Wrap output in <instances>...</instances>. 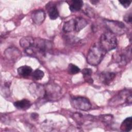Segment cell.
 I'll return each instance as SVG.
<instances>
[{
  "mask_svg": "<svg viewBox=\"0 0 132 132\" xmlns=\"http://www.w3.org/2000/svg\"><path fill=\"white\" fill-rule=\"evenodd\" d=\"M51 44L50 42L39 38L35 39L34 44L29 47L25 49V53L31 56L38 57L44 56L46 51L50 48Z\"/></svg>",
  "mask_w": 132,
  "mask_h": 132,
  "instance_id": "6da1fadb",
  "label": "cell"
},
{
  "mask_svg": "<svg viewBox=\"0 0 132 132\" xmlns=\"http://www.w3.org/2000/svg\"><path fill=\"white\" fill-rule=\"evenodd\" d=\"M106 52L99 45H92L90 48L87 56L88 63L92 65H98L103 59Z\"/></svg>",
  "mask_w": 132,
  "mask_h": 132,
  "instance_id": "7a4b0ae2",
  "label": "cell"
},
{
  "mask_svg": "<svg viewBox=\"0 0 132 132\" xmlns=\"http://www.w3.org/2000/svg\"><path fill=\"white\" fill-rule=\"evenodd\" d=\"M100 45L106 52L114 49L117 46V40L114 34L108 31L102 35Z\"/></svg>",
  "mask_w": 132,
  "mask_h": 132,
  "instance_id": "3957f363",
  "label": "cell"
},
{
  "mask_svg": "<svg viewBox=\"0 0 132 132\" xmlns=\"http://www.w3.org/2000/svg\"><path fill=\"white\" fill-rule=\"evenodd\" d=\"M44 100L56 101L58 100L61 95V89L55 84H48L44 86Z\"/></svg>",
  "mask_w": 132,
  "mask_h": 132,
  "instance_id": "277c9868",
  "label": "cell"
},
{
  "mask_svg": "<svg viewBox=\"0 0 132 132\" xmlns=\"http://www.w3.org/2000/svg\"><path fill=\"white\" fill-rule=\"evenodd\" d=\"M105 23L108 31L113 34L121 35L124 34L127 30V28L125 25L121 22L112 20H106L105 21Z\"/></svg>",
  "mask_w": 132,
  "mask_h": 132,
  "instance_id": "5b68a950",
  "label": "cell"
},
{
  "mask_svg": "<svg viewBox=\"0 0 132 132\" xmlns=\"http://www.w3.org/2000/svg\"><path fill=\"white\" fill-rule=\"evenodd\" d=\"M72 104L74 108L83 111L89 110L91 108L90 101L87 98L82 96L76 97L72 99Z\"/></svg>",
  "mask_w": 132,
  "mask_h": 132,
  "instance_id": "8992f818",
  "label": "cell"
},
{
  "mask_svg": "<svg viewBox=\"0 0 132 132\" xmlns=\"http://www.w3.org/2000/svg\"><path fill=\"white\" fill-rule=\"evenodd\" d=\"M29 91L32 95L41 99H44V86L36 83H32L29 86Z\"/></svg>",
  "mask_w": 132,
  "mask_h": 132,
  "instance_id": "52a82bcc",
  "label": "cell"
},
{
  "mask_svg": "<svg viewBox=\"0 0 132 132\" xmlns=\"http://www.w3.org/2000/svg\"><path fill=\"white\" fill-rule=\"evenodd\" d=\"M5 55L8 59L12 61L17 60L21 56L20 51L16 48L14 47H9L5 51Z\"/></svg>",
  "mask_w": 132,
  "mask_h": 132,
  "instance_id": "ba28073f",
  "label": "cell"
},
{
  "mask_svg": "<svg viewBox=\"0 0 132 132\" xmlns=\"http://www.w3.org/2000/svg\"><path fill=\"white\" fill-rule=\"evenodd\" d=\"M31 18L35 24L40 25L44 21L45 18V14L42 10H37L32 13Z\"/></svg>",
  "mask_w": 132,
  "mask_h": 132,
  "instance_id": "9c48e42d",
  "label": "cell"
},
{
  "mask_svg": "<svg viewBox=\"0 0 132 132\" xmlns=\"http://www.w3.org/2000/svg\"><path fill=\"white\" fill-rule=\"evenodd\" d=\"M116 74L113 72H104L100 74V79L106 85H109L114 79Z\"/></svg>",
  "mask_w": 132,
  "mask_h": 132,
  "instance_id": "30bf717a",
  "label": "cell"
},
{
  "mask_svg": "<svg viewBox=\"0 0 132 132\" xmlns=\"http://www.w3.org/2000/svg\"><path fill=\"white\" fill-rule=\"evenodd\" d=\"M14 106L19 109L26 110L28 109L31 106V103L29 100L23 99L14 103Z\"/></svg>",
  "mask_w": 132,
  "mask_h": 132,
  "instance_id": "8fae6325",
  "label": "cell"
},
{
  "mask_svg": "<svg viewBox=\"0 0 132 132\" xmlns=\"http://www.w3.org/2000/svg\"><path fill=\"white\" fill-rule=\"evenodd\" d=\"M35 38L31 37H23L20 40V44L24 50L30 47L34 43Z\"/></svg>",
  "mask_w": 132,
  "mask_h": 132,
  "instance_id": "7c38bea8",
  "label": "cell"
},
{
  "mask_svg": "<svg viewBox=\"0 0 132 132\" xmlns=\"http://www.w3.org/2000/svg\"><path fill=\"white\" fill-rule=\"evenodd\" d=\"M132 127V119L131 117H128L125 119L122 123L120 128L122 131L128 132L130 131Z\"/></svg>",
  "mask_w": 132,
  "mask_h": 132,
  "instance_id": "4fadbf2b",
  "label": "cell"
},
{
  "mask_svg": "<svg viewBox=\"0 0 132 132\" xmlns=\"http://www.w3.org/2000/svg\"><path fill=\"white\" fill-rule=\"evenodd\" d=\"M87 21L81 17H77L75 19V31H79L83 29L87 25Z\"/></svg>",
  "mask_w": 132,
  "mask_h": 132,
  "instance_id": "5bb4252c",
  "label": "cell"
},
{
  "mask_svg": "<svg viewBox=\"0 0 132 132\" xmlns=\"http://www.w3.org/2000/svg\"><path fill=\"white\" fill-rule=\"evenodd\" d=\"M63 30L64 31L69 32L72 31H75V19H72L69 21L65 22L63 26Z\"/></svg>",
  "mask_w": 132,
  "mask_h": 132,
  "instance_id": "9a60e30c",
  "label": "cell"
},
{
  "mask_svg": "<svg viewBox=\"0 0 132 132\" xmlns=\"http://www.w3.org/2000/svg\"><path fill=\"white\" fill-rule=\"evenodd\" d=\"M32 72V69L31 67L27 65H23L18 69V74L22 76L25 77L29 75Z\"/></svg>",
  "mask_w": 132,
  "mask_h": 132,
  "instance_id": "2e32d148",
  "label": "cell"
},
{
  "mask_svg": "<svg viewBox=\"0 0 132 132\" xmlns=\"http://www.w3.org/2000/svg\"><path fill=\"white\" fill-rule=\"evenodd\" d=\"M84 2L80 0H75L72 2L70 6V10L72 12H76L80 10L83 6Z\"/></svg>",
  "mask_w": 132,
  "mask_h": 132,
  "instance_id": "e0dca14e",
  "label": "cell"
},
{
  "mask_svg": "<svg viewBox=\"0 0 132 132\" xmlns=\"http://www.w3.org/2000/svg\"><path fill=\"white\" fill-rule=\"evenodd\" d=\"M48 13L50 18L52 20L56 19L59 15L58 11L55 5L51 6L48 8Z\"/></svg>",
  "mask_w": 132,
  "mask_h": 132,
  "instance_id": "ac0fdd59",
  "label": "cell"
},
{
  "mask_svg": "<svg viewBox=\"0 0 132 132\" xmlns=\"http://www.w3.org/2000/svg\"><path fill=\"white\" fill-rule=\"evenodd\" d=\"M82 73L83 74L84 79L87 82L90 84L93 82V80L91 77V74L92 73V71L91 69L86 68L83 69L82 71Z\"/></svg>",
  "mask_w": 132,
  "mask_h": 132,
  "instance_id": "d6986e66",
  "label": "cell"
},
{
  "mask_svg": "<svg viewBox=\"0 0 132 132\" xmlns=\"http://www.w3.org/2000/svg\"><path fill=\"white\" fill-rule=\"evenodd\" d=\"M44 75V72L39 69H37L32 73V77L36 80L41 79Z\"/></svg>",
  "mask_w": 132,
  "mask_h": 132,
  "instance_id": "ffe728a7",
  "label": "cell"
},
{
  "mask_svg": "<svg viewBox=\"0 0 132 132\" xmlns=\"http://www.w3.org/2000/svg\"><path fill=\"white\" fill-rule=\"evenodd\" d=\"M68 71L70 74L73 75V74H77L78 72H79L80 69L76 65L71 63L69 65Z\"/></svg>",
  "mask_w": 132,
  "mask_h": 132,
  "instance_id": "44dd1931",
  "label": "cell"
},
{
  "mask_svg": "<svg viewBox=\"0 0 132 132\" xmlns=\"http://www.w3.org/2000/svg\"><path fill=\"white\" fill-rule=\"evenodd\" d=\"M119 3L125 8H127L128 7L130 4H131V1H120Z\"/></svg>",
  "mask_w": 132,
  "mask_h": 132,
  "instance_id": "7402d4cb",
  "label": "cell"
},
{
  "mask_svg": "<svg viewBox=\"0 0 132 132\" xmlns=\"http://www.w3.org/2000/svg\"><path fill=\"white\" fill-rule=\"evenodd\" d=\"M124 20L125 21L128 23H131V14L129 13L126 14L124 17Z\"/></svg>",
  "mask_w": 132,
  "mask_h": 132,
  "instance_id": "603a6c76",
  "label": "cell"
},
{
  "mask_svg": "<svg viewBox=\"0 0 132 132\" xmlns=\"http://www.w3.org/2000/svg\"><path fill=\"white\" fill-rule=\"evenodd\" d=\"M31 118H32V119L36 120V119H37L38 118V114H37V113H32V114H31Z\"/></svg>",
  "mask_w": 132,
  "mask_h": 132,
  "instance_id": "cb8c5ba5",
  "label": "cell"
}]
</instances>
